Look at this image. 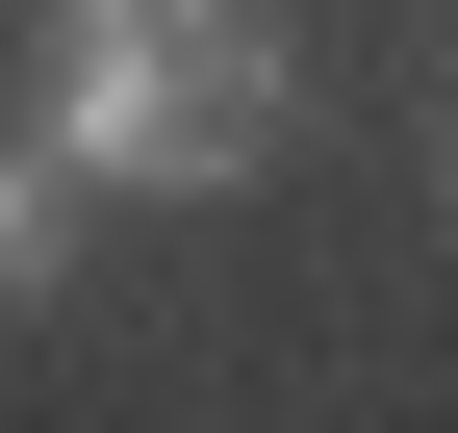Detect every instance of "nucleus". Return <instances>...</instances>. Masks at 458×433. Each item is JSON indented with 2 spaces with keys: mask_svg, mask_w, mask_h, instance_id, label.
Instances as JSON below:
<instances>
[{
  "mask_svg": "<svg viewBox=\"0 0 458 433\" xmlns=\"http://www.w3.org/2000/svg\"><path fill=\"white\" fill-rule=\"evenodd\" d=\"M26 128L77 153L102 204H204V179H255L280 153V0H51V51H26Z\"/></svg>",
  "mask_w": 458,
  "mask_h": 433,
  "instance_id": "1",
  "label": "nucleus"
},
{
  "mask_svg": "<svg viewBox=\"0 0 458 433\" xmlns=\"http://www.w3.org/2000/svg\"><path fill=\"white\" fill-rule=\"evenodd\" d=\"M51 281H77V153L26 128V153H0V306H51Z\"/></svg>",
  "mask_w": 458,
  "mask_h": 433,
  "instance_id": "2",
  "label": "nucleus"
}]
</instances>
